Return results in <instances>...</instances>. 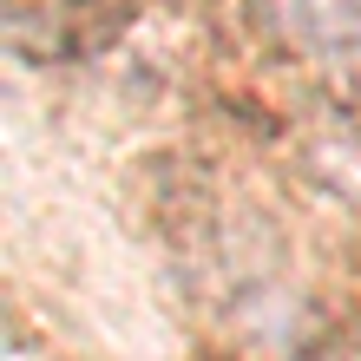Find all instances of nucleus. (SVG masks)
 I'll return each mask as SVG.
<instances>
[{
	"mask_svg": "<svg viewBox=\"0 0 361 361\" xmlns=\"http://www.w3.org/2000/svg\"><path fill=\"white\" fill-rule=\"evenodd\" d=\"M335 178H342V184H348V190H361V171H335Z\"/></svg>",
	"mask_w": 361,
	"mask_h": 361,
	"instance_id": "obj_2",
	"label": "nucleus"
},
{
	"mask_svg": "<svg viewBox=\"0 0 361 361\" xmlns=\"http://www.w3.org/2000/svg\"><path fill=\"white\" fill-rule=\"evenodd\" d=\"M269 20L309 59H361V0H269Z\"/></svg>",
	"mask_w": 361,
	"mask_h": 361,
	"instance_id": "obj_1",
	"label": "nucleus"
}]
</instances>
